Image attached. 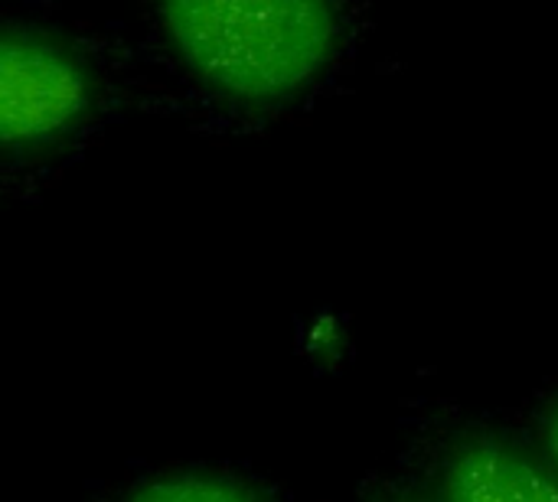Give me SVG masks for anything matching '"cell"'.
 Masks as SVG:
<instances>
[{
  "mask_svg": "<svg viewBox=\"0 0 558 502\" xmlns=\"http://www.w3.org/2000/svg\"><path fill=\"white\" fill-rule=\"evenodd\" d=\"M160 23L186 72L235 105L294 98L340 46L333 0H160Z\"/></svg>",
  "mask_w": 558,
  "mask_h": 502,
  "instance_id": "6da1fadb",
  "label": "cell"
},
{
  "mask_svg": "<svg viewBox=\"0 0 558 502\" xmlns=\"http://www.w3.org/2000/svg\"><path fill=\"white\" fill-rule=\"evenodd\" d=\"M445 502H558V483L500 444L464 448L441 487Z\"/></svg>",
  "mask_w": 558,
  "mask_h": 502,
  "instance_id": "3957f363",
  "label": "cell"
},
{
  "mask_svg": "<svg viewBox=\"0 0 558 502\" xmlns=\"http://www.w3.org/2000/svg\"><path fill=\"white\" fill-rule=\"evenodd\" d=\"M546 448H549L553 461H556V464H558V408H556V412H553L549 425H546Z\"/></svg>",
  "mask_w": 558,
  "mask_h": 502,
  "instance_id": "5b68a950",
  "label": "cell"
},
{
  "mask_svg": "<svg viewBox=\"0 0 558 502\" xmlns=\"http://www.w3.org/2000/svg\"><path fill=\"white\" fill-rule=\"evenodd\" d=\"M92 101L88 72L62 46L7 33L0 46V134L13 147H33L69 131Z\"/></svg>",
  "mask_w": 558,
  "mask_h": 502,
  "instance_id": "7a4b0ae2",
  "label": "cell"
},
{
  "mask_svg": "<svg viewBox=\"0 0 558 502\" xmlns=\"http://www.w3.org/2000/svg\"><path fill=\"white\" fill-rule=\"evenodd\" d=\"M128 502H262L245 487L216 477H160L137 487Z\"/></svg>",
  "mask_w": 558,
  "mask_h": 502,
  "instance_id": "277c9868",
  "label": "cell"
}]
</instances>
